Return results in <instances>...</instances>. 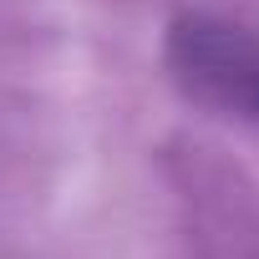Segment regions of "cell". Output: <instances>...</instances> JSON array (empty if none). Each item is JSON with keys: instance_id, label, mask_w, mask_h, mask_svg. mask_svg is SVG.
I'll return each mask as SVG.
<instances>
[{"instance_id": "1", "label": "cell", "mask_w": 259, "mask_h": 259, "mask_svg": "<svg viewBox=\"0 0 259 259\" xmlns=\"http://www.w3.org/2000/svg\"><path fill=\"white\" fill-rule=\"evenodd\" d=\"M163 66L193 107L259 127V31L254 26L208 16V11H183L163 36Z\"/></svg>"}]
</instances>
